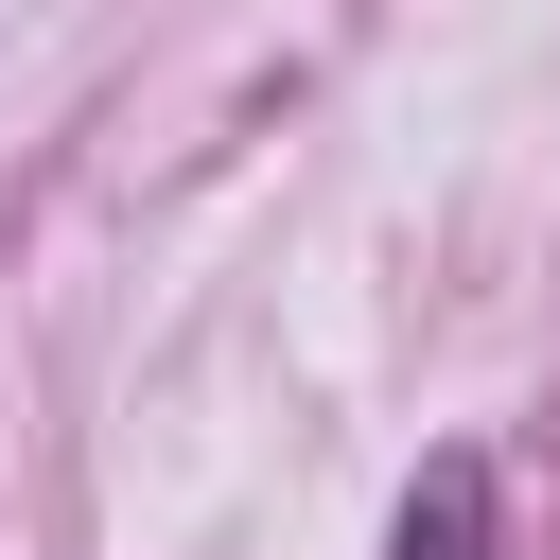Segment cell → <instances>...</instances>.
Masks as SVG:
<instances>
[{
    "label": "cell",
    "instance_id": "6da1fadb",
    "mask_svg": "<svg viewBox=\"0 0 560 560\" xmlns=\"http://www.w3.org/2000/svg\"><path fill=\"white\" fill-rule=\"evenodd\" d=\"M385 560H490V455H420V490H402Z\"/></svg>",
    "mask_w": 560,
    "mask_h": 560
}]
</instances>
